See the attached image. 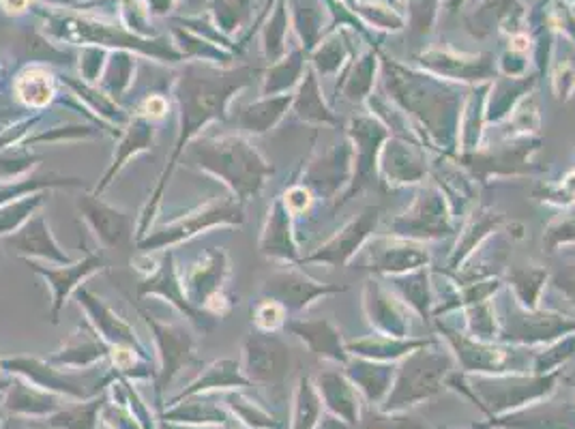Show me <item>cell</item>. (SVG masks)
<instances>
[{
  "label": "cell",
  "instance_id": "6da1fadb",
  "mask_svg": "<svg viewBox=\"0 0 575 429\" xmlns=\"http://www.w3.org/2000/svg\"><path fill=\"white\" fill-rule=\"evenodd\" d=\"M249 80H252V69L247 67L224 73H204L196 67H187V71H183V76L174 88V97L179 101L181 110L179 136H176L174 149L166 159V168L159 176L157 187L138 219V241H142L144 236L151 232V221L159 211L161 198H164L170 176L174 174L176 166H179L183 151L196 140V136L206 125L213 121H224L232 97L237 95L241 88H245Z\"/></svg>",
  "mask_w": 575,
  "mask_h": 429
},
{
  "label": "cell",
  "instance_id": "7a4b0ae2",
  "mask_svg": "<svg viewBox=\"0 0 575 429\" xmlns=\"http://www.w3.org/2000/svg\"><path fill=\"white\" fill-rule=\"evenodd\" d=\"M189 155L196 166L224 183L241 204L256 198L273 166L241 136H213L194 140Z\"/></svg>",
  "mask_w": 575,
  "mask_h": 429
},
{
  "label": "cell",
  "instance_id": "3957f363",
  "mask_svg": "<svg viewBox=\"0 0 575 429\" xmlns=\"http://www.w3.org/2000/svg\"><path fill=\"white\" fill-rule=\"evenodd\" d=\"M48 33L61 41L78 43V46H97V48H116V50H138L149 54L166 63L183 61V54L174 50L168 41H146L131 33H125L123 28L108 26L93 20H80L69 16H50L48 18Z\"/></svg>",
  "mask_w": 575,
  "mask_h": 429
},
{
  "label": "cell",
  "instance_id": "277c9868",
  "mask_svg": "<svg viewBox=\"0 0 575 429\" xmlns=\"http://www.w3.org/2000/svg\"><path fill=\"white\" fill-rule=\"evenodd\" d=\"M243 219H245L243 204L239 200H232V198L213 200L209 204L200 206V209H196L194 213H189L181 219H174L168 226L149 232L142 241H138V249L142 251V254L172 249L189 239H194V236L206 230L221 228V226H241Z\"/></svg>",
  "mask_w": 575,
  "mask_h": 429
},
{
  "label": "cell",
  "instance_id": "5b68a950",
  "mask_svg": "<svg viewBox=\"0 0 575 429\" xmlns=\"http://www.w3.org/2000/svg\"><path fill=\"white\" fill-rule=\"evenodd\" d=\"M78 209L103 247L119 254H134L138 249V224L134 215L114 209L95 194H82L78 198Z\"/></svg>",
  "mask_w": 575,
  "mask_h": 429
},
{
  "label": "cell",
  "instance_id": "8992f818",
  "mask_svg": "<svg viewBox=\"0 0 575 429\" xmlns=\"http://www.w3.org/2000/svg\"><path fill=\"white\" fill-rule=\"evenodd\" d=\"M146 297L166 299L176 309V312L185 316L202 333H209L215 327V318L211 314H206L204 309H198L187 299L183 277L179 269H176L172 249H166V254L164 258H161L157 271L151 273L146 279H142L138 284V299H146Z\"/></svg>",
  "mask_w": 575,
  "mask_h": 429
},
{
  "label": "cell",
  "instance_id": "52a82bcc",
  "mask_svg": "<svg viewBox=\"0 0 575 429\" xmlns=\"http://www.w3.org/2000/svg\"><path fill=\"white\" fill-rule=\"evenodd\" d=\"M449 361L436 354H412L402 367L400 378H397L395 391L389 395L385 410H397L410 404L423 402L440 391V384L445 380Z\"/></svg>",
  "mask_w": 575,
  "mask_h": 429
},
{
  "label": "cell",
  "instance_id": "ba28073f",
  "mask_svg": "<svg viewBox=\"0 0 575 429\" xmlns=\"http://www.w3.org/2000/svg\"><path fill=\"white\" fill-rule=\"evenodd\" d=\"M24 262L28 264V269L35 271L37 275H41L43 279L48 281V286L52 288V322H58V316H61V309L65 307L67 299L71 297L73 292L80 288V284L84 279H88L95 273H101L108 269V260L103 254H93V251H86L84 260L78 262H71L65 266H43L35 260H28L24 258Z\"/></svg>",
  "mask_w": 575,
  "mask_h": 429
},
{
  "label": "cell",
  "instance_id": "9c48e42d",
  "mask_svg": "<svg viewBox=\"0 0 575 429\" xmlns=\"http://www.w3.org/2000/svg\"><path fill=\"white\" fill-rule=\"evenodd\" d=\"M243 372L256 382H282L290 372V350L282 339L256 331L243 344Z\"/></svg>",
  "mask_w": 575,
  "mask_h": 429
},
{
  "label": "cell",
  "instance_id": "30bf717a",
  "mask_svg": "<svg viewBox=\"0 0 575 429\" xmlns=\"http://www.w3.org/2000/svg\"><path fill=\"white\" fill-rule=\"evenodd\" d=\"M140 316L144 318L146 327L151 329L155 344L159 348V391L174 378V374L187 363L194 361V337L181 327V324H166L159 322L155 316H151L146 309H140Z\"/></svg>",
  "mask_w": 575,
  "mask_h": 429
},
{
  "label": "cell",
  "instance_id": "8fae6325",
  "mask_svg": "<svg viewBox=\"0 0 575 429\" xmlns=\"http://www.w3.org/2000/svg\"><path fill=\"white\" fill-rule=\"evenodd\" d=\"M337 290H342V288L318 284V281L309 279L301 271L288 269V271H277L267 281H264L260 294L264 299L282 305L286 312H301V309H305L312 301L324 297V294L337 292Z\"/></svg>",
  "mask_w": 575,
  "mask_h": 429
},
{
  "label": "cell",
  "instance_id": "7c38bea8",
  "mask_svg": "<svg viewBox=\"0 0 575 429\" xmlns=\"http://www.w3.org/2000/svg\"><path fill=\"white\" fill-rule=\"evenodd\" d=\"M228 277H230V258L226 251L219 247L209 249L196 264H191L183 275L187 299L198 309H202L213 294L226 290Z\"/></svg>",
  "mask_w": 575,
  "mask_h": 429
},
{
  "label": "cell",
  "instance_id": "4fadbf2b",
  "mask_svg": "<svg viewBox=\"0 0 575 429\" xmlns=\"http://www.w3.org/2000/svg\"><path fill=\"white\" fill-rule=\"evenodd\" d=\"M3 243L16 251L18 256L28 258V260L39 258V260H48V262L58 264V266L76 262L61 245L56 243L54 234L50 230V224L46 221V217L39 215V213L28 219L16 234H11V236H7V239H3Z\"/></svg>",
  "mask_w": 575,
  "mask_h": 429
},
{
  "label": "cell",
  "instance_id": "5bb4252c",
  "mask_svg": "<svg viewBox=\"0 0 575 429\" xmlns=\"http://www.w3.org/2000/svg\"><path fill=\"white\" fill-rule=\"evenodd\" d=\"M78 303L84 307V312L88 316V322L93 324L95 331L106 339L110 346H129L136 348L140 352V357H146V350L142 342L138 339L136 331L131 329V324H127L121 316H116L112 309L103 303L99 297L88 290V288H78L76 292Z\"/></svg>",
  "mask_w": 575,
  "mask_h": 429
},
{
  "label": "cell",
  "instance_id": "9a60e30c",
  "mask_svg": "<svg viewBox=\"0 0 575 429\" xmlns=\"http://www.w3.org/2000/svg\"><path fill=\"white\" fill-rule=\"evenodd\" d=\"M554 378H509V380H475V391L490 404L492 412L509 410L552 391Z\"/></svg>",
  "mask_w": 575,
  "mask_h": 429
},
{
  "label": "cell",
  "instance_id": "2e32d148",
  "mask_svg": "<svg viewBox=\"0 0 575 429\" xmlns=\"http://www.w3.org/2000/svg\"><path fill=\"white\" fill-rule=\"evenodd\" d=\"M155 133H157L155 123L149 121V118H144L140 114L131 116V121L125 127V133H123L121 142L116 144V151H114V159H112L110 168L106 170V174H103V179L93 189L95 196H101L103 191H106L114 183V179L129 164L131 157H136V155H140L144 151L153 149Z\"/></svg>",
  "mask_w": 575,
  "mask_h": 429
},
{
  "label": "cell",
  "instance_id": "e0dca14e",
  "mask_svg": "<svg viewBox=\"0 0 575 429\" xmlns=\"http://www.w3.org/2000/svg\"><path fill=\"white\" fill-rule=\"evenodd\" d=\"M110 344L103 339L91 322H80L78 329L73 331L63 346L61 352H56L50 359L54 365H69V367H86L101 359L110 357Z\"/></svg>",
  "mask_w": 575,
  "mask_h": 429
},
{
  "label": "cell",
  "instance_id": "ac0fdd59",
  "mask_svg": "<svg viewBox=\"0 0 575 429\" xmlns=\"http://www.w3.org/2000/svg\"><path fill=\"white\" fill-rule=\"evenodd\" d=\"M260 251L267 258L279 260H297V245L292 241V226H290V213L284 206L282 198H277L269 209L267 226H264Z\"/></svg>",
  "mask_w": 575,
  "mask_h": 429
},
{
  "label": "cell",
  "instance_id": "d6986e66",
  "mask_svg": "<svg viewBox=\"0 0 575 429\" xmlns=\"http://www.w3.org/2000/svg\"><path fill=\"white\" fill-rule=\"evenodd\" d=\"M292 101H294L292 95H275V97H264L256 103H247V106H241L234 112V123H237L243 131L260 136V133L271 131L279 121H282V116L288 112Z\"/></svg>",
  "mask_w": 575,
  "mask_h": 429
},
{
  "label": "cell",
  "instance_id": "ffe728a7",
  "mask_svg": "<svg viewBox=\"0 0 575 429\" xmlns=\"http://www.w3.org/2000/svg\"><path fill=\"white\" fill-rule=\"evenodd\" d=\"M13 93L22 106L43 110L56 99V78L43 67H28L13 80Z\"/></svg>",
  "mask_w": 575,
  "mask_h": 429
},
{
  "label": "cell",
  "instance_id": "44dd1931",
  "mask_svg": "<svg viewBox=\"0 0 575 429\" xmlns=\"http://www.w3.org/2000/svg\"><path fill=\"white\" fill-rule=\"evenodd\" d=\"M376 219H378V209H370L365 211L363 217L355 224L348 226L344 232H339V236L335 241H331L329 245H324L320 251H316L314 256L305 258V262H329V264H342L352 251L357 249L359 241L363 236L372 230V226H376Z\"/></svg>",
  "mask_w": 575,
  "mask_h": 429
},
{
  "label": "cell",
  "instance_id": "7402d4cb",
  "mask_svg": "<svg viewBox=\"0 0 575 429\" xmlns=\"http://www.w3.org/2000/svg\"><path fill=\"white\" fill-rule=\"evenodd\" d=\"M63 82L71 88L73 93L80 101H84L88 108H91L97 116L99 121L108 123V125H116V127H127L131 116L116 103L114 99H110L106 93L101 91L99 86L93 84H86L84 80H71L69 76H63Z\"/></svg>",
  "mask_w": 575,
  "mask_h": 429
},
{
  "label": "cell",
  "instance_id": "603a6c76",
  "mask_svg": "<svg viewBox=\"0 0 575 429\" xmlns=\"http://www.w3.org/2000/svg\"><path fill=\"white\" fill-rule=\"evenodd\" d=\"M288 329L305 339L309 350L320 354V357H329L344 361L342 344H339V333L333 329V324L327 320H301L290 322Z\"/></svg>",
  "mask_w": 575,
  "mask_h": 429
},
{
  "label": "cell",
  "instance_id": "cb8c5ba5",
  "mask_svg": "<svg viewBox=\"0 0 575 429\" xmlns=\"http://www.w3.org/2000/svg\"><path fill=\"white\" fill-rule=\"evenodd\" d=\"M320 393L329 408L339 414L346 423H359V404L357 395L350 384L337 374H322L320 376Z\"/></svg>",
  "mask_w": 575,
  "mask_h": 429
},
{
  "label": "cell",
  "instance_id": "d4e9b609",
  "mask_svg": "<svg viewBox=\"0 0 575 429\" xmlns=\"http://www.w3.org/2000/svg\"><path fill=\"white\" fill-rule=\"evenodd\" d=\"M134 71H136V58L129 56L125 50H119L112 61L106 65V71H103V76L97 86L110 99L119 101L129 91L131 80H134Z\"/></svg>",
  "mask_w": 575,
  "mask_h": 429
},
{
  "label": "cell",
  "instance_id": "484cf974",
  "mask_svg": "<svg viewBox=\"0 0 575 429\" xmlns=\"http://www.w3.org/2000/svg\"><path fill=\"white\" fill-rule=\"evenodd\" d=\"M43 202H46V191H37V194L0 206V241L16 234L28 219L35 217Z\"/></svg>",
  "mask_w": 575,
  "mask_h": 429
},
{
  "label": "cell",
  "instance_id": "4316f807",
  "mask_svg": "<svg viewBox=\"0 0 575 429\" xmlns=\"http://www.w3.org/2000/svg\"><path fill=\"white\" fill-rule=\"evenodd\" d=\"M247 380L239 372V363L232 359H221L215 361L206 372L191 384V387L183 395H191L206 389H217V387H245Z\"/></svg>",
  "mask_w": 575,
  "mask_h": 429
},
{
  "label": "cell",
  "instance_id": "83f0119b",
  "mask_svg": "<svg viewBox=\"0 0 575 429\" xmlns=\"http://www.w3.org/2000/svg\"><path fill=\"white\" fill-rule=\"evenodd\" d=\"M52 187H84L80 179H65V176H39V179H28L20 183H7L0 185V206H5L13 200H20L24 196L37 194V191H46Z\"/></svg>",
  "mask_w": 575,
  "mask_h": 429
},
{
  "label": "cell",
  "instance_id": "f1b7e54d",
  "mask_svg": "<svg viewBox=\"0 0 575 429\" xmlns=\"http://www.w3.org/2000/svg\"><path fill=\"white\" fill-rule=\"evenodd\" d=\"M294 112H297V116L303 118V121H309V123H335L331 112L324 108L318 84L312 76L303 82L299 95L294 97Z\"/></svg>",
  "mask_w": 575,
  "mask_h": 429
},
{
  "label": "cell",
  "instance_id": "f546056e",
  "mask_svg": "<svg viewBox=\"0 0 575 429\" xmlns=\"http://www.w3.org/2000/svg\"><path fill=\"white\" fill-rule=\"evenodd\" d=\"M320 417V397L307 378L301 380L297 393V410H294V429H314Z\"/></svg>",
  "mask_w": 575,
  "mask_h": 429
},
{
  "label": "cell",
  "instance_id": "4dcf8cb0",
  "mask_svg": "<svg viewBox=\"0 0 575 429\" xmlns=\"http://www.w3.org/2000/svg\"><path fill=\"white\" fill-rule=\"evenodd\" d=\"M99 136V129L91 125H67V127H54L48 131H41L33 138L22 140V146H31L37 142H76V140H91Z\"/></svg>",
  "mask_w": 575,
  "mask_h": 429
},
{
  "label": "cell",
  "instance_id": "1f68e13d",
  "mask_svg": "<svg viewBox=\"0 0 575 429\" xmlns=\"http://www.w3.org/2000/svg\"><path fill=\"white\" fill-rule=\"evenodd\" d=\"M301 73V65L299 63H284V65H277L273 67L267 78H264V86H262V95L264 97H275V95H284L288 88L297 82V76Z\"/></svg>",
  "mask_w": 575,
  "mask_h": 429
},
{
  "label": "cell",
  "instance_id": "d6a6232c",
  "mask_svg": "<svg viewBox=\"0 0 575 429\" xmlns=\"http://www.w3.org/2000/svg\"><path fill=\"white\" fill-rule=\"evenodd\" d=\"M393 372H389V367H359L357 369V382L361 384V389L365 395L378 402V399L387 393V384L391 380Z\"/></svg>",
  "mask_w": 575,
  "mask_h": 429
},
{
  "label": "cell",
  "instance_id": "836d02e7",
  "mask_svg": "<svg viewBox=\"0 0 575 429\" xmlns=\"http://www.w3.org/2000/svg\"><path fill=\"white\" fill-rule=\"evenodd\" d=\"M286 309L275 303V301H269V299H264L262 303L256 305L254 309V324H256V329L258 331H264V333H273L277 331L279 327H282L284 320H286Z\"/></svg>",
  "mask_w": 575,
  "mask_h": 429
},
{
  "label": "cell",
  "instance_id": "e575fe53",
  "mask_svg": "<svg viewBox=\"0 0 575 429\" xmlns=\"http://www.w3.org/2000/svg\"><path fill=\"white\" fill-rule=\"evenodd\" d=\"M108 61V52L103 48H86L80 56V73H82V80L86 84H93L97 86L101 76H103V69H106Z\"/></svg>",
  "mask_w": 575,
  "mask_h": 429
},
{
  "label": "cell",
  "instance_id": "d590c367",
  "mask_svg": "<svg viewBox=\"0 0 575 429\" xmlns=\"http://www.w3.org/2000/svg\"><path fill=\"white\" fill-rule=\"evenodd\" d=\"M174 35L179 37V41L183 43V56H198V58H202V61H217V63H219V58H228L224 52L213 48L209 41L191 37L183 31H176Z\"/></svg>",
  "mask_w": 575,
  "mask_h": 429
},
{
  "label": "cell",
  "instance_id": "8d00e7d4",
  "mask_svg": "<svg viewBox=\"0 0 575 429\" xmlns=\"http://www.w3.org/2000/svg\"><path fill=\"white\" fill-rule=\"evenodd\" d=\"M361 429H423V425L408 417L391 419L387 414H372V417L363 419Z\"/></svg>",
  "mask_w": 575,
  "mask_h": 429
},
{
  "label": "cell",
  "instance_id": "74e56055",
  "mask_svg": "<svg viewBox=\"0 0 575 429\" xmlns=\"http://www.w3.org/2000/svg\"><path fill=\"white\" fill-rule=\"evenodd\" d=\"M282 202L290 215H301L309 209V204H312V191L305 187H290L284 194Z\"/></svg>",
  "mask_w": 575,
  "mask_h": 429
},
{
  "label": "cell",
  "instance_id": "f35d334b",
  "mask_svg": "<svg viewBox=\"0 0 575 429\" xmlns=\"http://www.w3.org/2000/svg\"><path fill=\"white\" fill-rule=\"evenodd\" d=\"M138 350L136 348H129V346H112L110 348V361L112 365L119 369V372H125V374H131V369L136 367L138 363Z\"/></svg>",
  "mask_w": 575,
  "mask_h": 429
},
{
  "label": "cell",
  "instance_id": "ab89813d",
  "mask_svg": "<svg viewBox=\"0 0 575 429\" xmlns=\"http://www.w3.org/2000/svg\"><path fill=\"white\" fill-rule=\"evenodd\" d=\"M140 116L149 118V121L157 123L161 118H166L168 114V99L164 95H149L142 103H140Z\"/></svg>",
  "mask_w": 575,
  "mask_h": 429
},
{
  "label": "cell",
  "instance_id": "60d3db41",
  "mask_svg": "<svg viewBox=\"0 0 575 429\" xmlns=\"http://www.w3.org/2000/svg\"><path fill=\"white\" fill-rule=\"evenodd\" d=\"M7 13H22L28 7V0H0Z\"/></svg>",
  "mask_w": 575,
  "mask_h": 429
},
{
  "label": "cell",
  "instance_id": "b9f144b4",
  "mask_svg": "<svg viewBox=\"0 0 575 429\" xmlns=\"http://www.w3.org/2000/svg\"><path fill=\"white\" fill-rule=\"evenodd\" d=\"M573 384H575V378H573Z\"/></svg>",
  "mask_w": 575,
  "mask_h": 429
}]
</instances>
